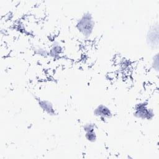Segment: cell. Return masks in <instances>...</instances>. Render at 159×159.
Returning a JSON list of instances; mask_svg holds the SVG:
<instances>
[{
    "label": "cell",
    "instance_id": "obj_1",
    "mask_svg": "<svg viewBox=\"0 0 159 159\" xmlns=\"http://www.w3.org/2000/svg\"><path fill=\"white\" fill-rule=\"evenodd\" d=\"M94 21L93 16L89 12H86L78 20L76 28L85 37L90 36L93 31Z\"/></svg>",
    "mask_w": 159,
    "mask_h": 159
},
{
    "label": "cell",
    "instance_id": "obj_2",
    "mask_svg": "<svg viewBox=\"0 0 159 159\" xmlns=\"http://www.w3.org/2000/svg\"><path fill=\"white\" fill-rule=\"evenodd\" d=\"M134 115L139 119H150L153 117V113L151 109L147 107L146 104H139L135 107Z\"/></svg>",
    "mask_w": 159,
    "mask_h": 159
},
{
    "label": "cell",
    "instance_id": "obj_3",
    "mask_svg": "<svg viewBox=\"0 0 159 159\" xmlns=\"http://www.w3.org/2000/svg\"><path fill=\"white\" fill-rule=\"evenodd\" d=\"M94 114L101 119H110L112 116V112L109 108L103 104H100L95 108Z\"/></svg>",
    "mask_w": 159,
    "mask_h": 159
},
{
    "label": "cell",
    "instance_id": "obj_4",
    "mask_svg": "<svg viewBox=\"0 0 159 159\" xmlns=\"http://www.w3.org/2000/svg\"><path fill=\"white\" fill-rule=\"evenodd\" d=\"M38 104L39 106L42 109L43 111H45L46 113H47L48 115L53 116L55 114V111L53 107V104L51 103V102L47 101V100H43L41 99H38Z\"/></svg>",
    "mask_w": 159,
    "mask_h": 159
},
{
    "label": "cell",
    "instance_id": "obj_5",
    "mask_svg": "<svg viewBox=\"0 0 159 159\" xmlns=\"http://www.w3.org/2000/svg\"><path fill=\"white\" fill-rule=\"evenodd\" d=\"M85 131V137L87 140L91 142H94L96 140V135L94 132V126L91 124H86L84 127Z\"/></svg>",
    "mask_w": 159,
    "mask_h": 159
}]
</instances>
